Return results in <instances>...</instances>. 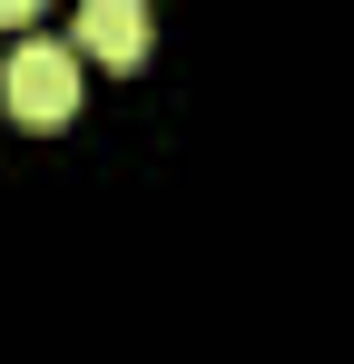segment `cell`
<instances>
[{
    "label": "cell",
    "instance_id": "obj_1",
    "mask_svg": "<svg viewBox=\"0 0 354 364\" xmlns=\"http://www.w3.org/2000/svg\"><path fill=\"white\" fill-rule=\"evenodd\" d=\"M0 99H10L20 128H59L79 109V50H69V40H20V50L0 60Z\"/></svg>",
    "mask_w": 354,
    "mask_h": 364
},
{
    "label": "cell",
    "instance_id": "obj_3",
    "mask_svg": "<svg viewBox=\"0 0 354 364\" xmlns=\"http://www.w3.org/2000/svg\"><path fill=\"white\" fill-rule=\"evenodd\" d=\"M30 10H40V0H0V30H20V20H30Z\"/></svg>",
    "mask_w": 354,
    "mask_h": 364
},
{
    "label": "cell",
    "instance_id": "obj_2",
    "mask_svg": "<svg viewBox=\"0 0 354 364\" xmlns=\"http://www.w3.org/2000/svg\"><path fill=\"white\" fill-rule=\"evenodd\" d=\"M79 50L109 69L148 60V0H79Z\"/></svg>",
    "mask_w": 354,
    "mask_h": 364
}]
</instances>
